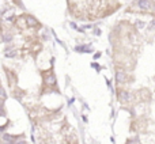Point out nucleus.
<instances>
[{"label": "nucleus", "instance_id": "1", "mask_svg": "<svg viewBox=\"0 0 155 144\" xmlns=\"http://www.w3.org/2000/svg\"><path fill=\"white\" fill-rule=\"evenodd\" d=\"M125 11L131 14H144L155 16V0H134Z\"/></svg>", "mask_w": 155, "mask_h": 144}, {"label": "nucleus", "instance_id": "2", "mask_svg": "<svg viewBox=\"0 0 155 144\" xmlns=\"http://www.w3.org/2000/svg\"><path fill=\"white\" fill-rule=\"evenodd\" d=\"M41 77H42V84H41V94L46 93H59V87H57V80L56 75H54L53 67L48 68V70H42L40 72Z\"/></svg>", "mask_w": 155, "mask_h": 144}, {"label": "nucleus", "instance_id": "3", "mask_svg": "<svg viewBox=\"0 0 155 144\" xmlns=\"http://www.w3.org/2000/svg\"><path fill=\"white\" fill-rule=\"evenodd\" d=\"M147 129V118L144 116L142 117H137L132 121V125H131V131L135 132V133H140V132H144Z\"/></svg>", "mask_w": 155, "mask_h": 144}, {"label": "nucleus", "instance_id": "4", "mask_svg": "<svg viewBox=\"0 0 155 144\" xmlns=\"http://www.w3.org/2000/svg\"><path fill=\"white\" fill-rule=\"evenodd\" d=\"M4 72H5V76H7V82L10 88L16 87L18 86V74L8 67H4Z\"/></svg>", "mask_w": 155, "mask_h": 144}, {"label": "nucleus", "instance_id": "5", "mask_svg": "<svg viewBox=\"0 0 155 144\" xmlns=\"http://www.w3.org/2000/svg\"><path fill=\"white\" fill-rule=\"evenodd\" d=\"M0 35H2V40L3 41H11L12 40V35H14V30L10 25H5V23H0Z\"/></svg>", "mask_w": 155, "mask_h": 144}]
</instances>
